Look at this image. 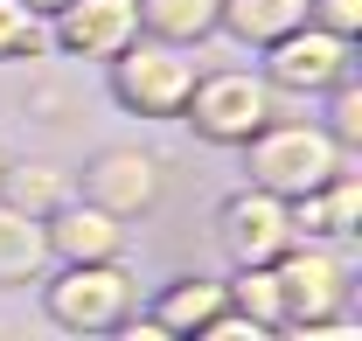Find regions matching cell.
Here are the masks:
<instances>
[{
	"mask_svg": "<svg viewBox=\"0 0 362 341\" xmlns=\"http://www.w3.org/2000/svg\"><path fill=\"white\" fill-rule=\"evenodd\" d=\"M28 279H49V237L35 216L0 202V286H28Z\"/></svg>",
	"mask_w": 362,
	"mask_h": 341,
	"instance_id": "obj_15",
	"label": "cell"
},
{
	"mask_svg": "<svg viewBox=\"0 0 362 341\" xmlns=\"http://www.w3.org/2000/svg\"><path fill=\"white\" fill-rule=\"evenodd\" d=\"M139 42V7L133 0H70L49 21V49L84 56V63H112Z\"/></svg>",
	"mask_w": 362,
	"mask_h": 341,
	"instance_id": "obj_9",
	"label": "cell"
},
{
	"mask_svg": "<svg viewBox=\"0 0 362 341\" xmlns=\"http://www.w3.org/2000/svg\"><path fill=\"white\" fill-rule=\"evenodd\" d=\"M139 7V35L168 49H195L216 35V7L223 0H133Z\"/></svg>",
	"mask_w": 362,
	"mask_h": 341,
	"instance_id": "obj_13",
	"label": "cell"
},
{
	"mask_svg": "<svg viewBox=\"0 0 362 341\" xmlns=\"http://www.w3.org/2000/svg\"><path fill=\"white\" fill-rule=\"evenodd\" d=\"M265 63H258V77H265L279 98H327V91L341 84V77H356V42H341V35H327V28H293V35H279L272 49H258Z\"/></svg>",
	"mask_w": 362,
	"mask_h": 341,
	"instance_id": "obj_5",
	"label": "cell"
},
{
	"mask_svg": "<svg viewBox=\"0 0 362 341\" xmlns=\"http://www.w3.org/2000/svg\"><path fill=\"white\" fill-rule=\"evenodd\" d=\"M42 237H49V265H112V258H126V223L90 209L84 195H70L49 216Z\"/></svg>",
	"mask_w": 362,
	"mask_h": 341,
	"instance_id": "obj_10",
	"label": "cell"
},
{
	"mask_svg": "<svg viewBox=\"0 0 362 341\" xmlns=\"http://www.w3.org/2000/svg\"><path fill=\"white\" fill-rule=\"evenodd\" d=\"M307 21L327 28V35H341V42H356L362 35V0H307Z\"/></svg>",
	"mask_w": 362,
	"mask_h": 341,
	"instance_id": "obj_20",
	"label": "cell"
},
{
	"mask_svg": "<svg viewBox=\"0 0 362 341\" xmlns=\"http://www.w3.org/2000/svg\"><path fill=\"white\" fill-rule=\"evenodd\" d=\"M21 7H28V14H42V21H56V14H63L70 0H21Z\"/></svg>",
	"mask_w": 362,
	"mask_h": 341,
	"instance_id": "obj_23",
	"label": "cell"
},
{
	"mask_svg": "<svg viewBox=\"0 0 362 341\" xmlns=\"http://www.w3.org/2000/svg\"><path fill=\"white\" fill-rule=\"evenodd\" d=\"M70 195H77L70 174L49 168V161H7V168H0V202L21 209V216H35V223H49Z\"/></svg>",
	"mask_w": 362,
	"mask_h": 341,
	"instance_id": "obj_14",
	"label": "cell"
},
{
	"mask_svg": "<svg viewBox=\"0 0 362 341\" xmlns=\"http://www.w3.org/2000/svg\"><path fill=\"white\" fill-rule=\"evenodd\" d=\"M272 341H362V320H356V313H327V320H286V328H272Z\"/></svg>",
	"mask_w": 362,
	"mask_h": 341,
	"instance_id": "obj_19",
	"label": "cell"
},
{
	"mask_svg": "<svg viewBox=\"0 0 362 341\" xmlns=\"http://www.w3.org/2000/svg\"><path fill=\"white\" fill-rule=\"evenodd\" d=\"M279 105H286V98H279L258 70H209V77H195L181 119H188V132H195L202 146H244L258 126L279 119Z\"/></svg>",
	"mask_w": 362,
	"mask_h": 341,
	"instance_id": "obj_2",
	"label": "cell"
},
{
	"mask_svg": "<svg viewBox=\"0 0 362 341\" xmlns=\"http://www.w3.org/2000/svg\"><path fill=\"white\" fill-rule=\"evenodd\" d=\"M49 49V21L28 14L21 0H0V63H28Z\"/></svg>",
	"mask_w": 362,
	"mask_h": 341,
	"instance_id": "obj_17",
	"label": "cell"
},
{
	"mask_svg": "<svg viewBox=\"0 0 362 341\" xmlns=\"http://www.w3.org/2000/svg\"><path fill=\"white\" fill-rule=\"evenodd\" d=\"M168 335H202L216 313H230V293H223V279H202V272H175L160 293H153V306H146Z\"/></svg>",
	"mask_w": 362,
	"mask_h": 341,
	"instance_id": "obj_11",
	"label": "cell"
},
{
	"mask_svg": "<svg viewBox=\"0 0 362 341\" xmlns=\"http://www.w3.org/2000/svg\"><path fill=\"white\" fill-rule=\"evenodd\" d=\"M216 244H223L230 272H244V265H279V258L293 251V216L279 195L265 188H237L223 195V209H216Z\"/></svg>",
	"mask_w": 362,
	"mask_h": 341,
	"instance_id": "obj_6",
	"label": "cell"
},
{
	"mask_svg": "<svg viewBox=\"0 0 362 341\" xmlns=\"http://www.w3.org/2000/svg\"><path fill=\"white\" fill-rule=\"evenodd\" d=\"M188 341H272V328H258V320H244V313H216L202 335H188Z\"/></svg>",
	"mask_w": 362,
	"mask_h": 341,
	"instance_id": "obj_21",
	"label": "cell"
},
{
	"mask_svg": "<svg viewBox=\"0 0 362 341\" xmlns=\"http://www.w3.org/2000/svg\"><path fill=\"white\" fill-rule=\"evenodd\" d=\"M0 168H7V146H0Z\"/></svg>",
	"mask_w": 362,
	"mask_h": 341,
	"instance_id": "obj_24",
	"label": "cell"
},
{
	"mask_svg": "<svg viewBox=\"0 0 362 341\" xmlns=\"http://www.w3.org/2000/svg\"><path fill=\"white\" fill-rule=\"evenodd\" d=\"M98 341H181V335H168V328H160L153 313H126V320H119L112 335H98Z\"/></svg>",
	"mask_w": 362,
	"mask_h": 341,
	"instance_id": "obj_22",
	"label": "cell"
},
{
	"mask_svg": "<svg viewBox=\"0 0 362 341\" xmlns=\"http://www.w3.org/2000/svg\"><path fill=\"white\" fill-rule=\"evenodd\" d=\"M223 293H230V313H244V320H258V328H286V299H279V272H272V265L230 272Z\"/></svg>",
	"mask_w": 362,
	"mask_h": 341,
	"instance_id": "obj_16",
	"label": "cell"
},
{
	"mask_svg": "<svg viewBox=\"0 0 362 341\" xmlns=\"http://www.w3.org/2000/svg\"><path fill=\"white\" fill-rule=\"evenodd\" d=\"M272 272H279L286 320H327V313H349V265H341L334 244H293Z\"/></svg>",
	"mask_w": 362,
	"mask_h": 341,
	"instance_id": "obj_8",
	"label": "cell"
},
{
	"mask_svg": "<svg viewBox=\"0 0 362 341\" xmlns=\"http://www.w3.org/2000/svg\"><path fill=\"white\" fill-rule=\"evenodd\" d=\"M133 272L126 258L112 265H63L56 279H42V313L63 335H112L126 313H133Z\"/></svg>",
	"mask_w": 362,
	"mask_h": 341,
	"instance_id": "obj_4",
	"label": "cell"
},
{
	"mask_svg": "<svg viewBox=\"0 0 362 341\" xmlns=\"http://www.w3.org/2000/svg\"><path fill=\"white\" fill-rule=\"evenodd\" d=\"M320 132H327L341 154H362V84H356V77H341V84L327 91V119H320Z\"/></svg>",
	"mask_w": 362,
	"mask_h": 341,
	"instance_id": "obj_18",
	"label": "cell"
},
{
	"mask_svg": "<svg viewBox=\"0 0 362 341\" xmlns=\"http://www.w3.org/2000/svg\"><path fill=\"white\" fill-rule=\"evenodd\" d=\"M195 56L188 49H168V42H146L139 35L126 56L105 63V84H112V105L126 119H181L188 91H195Z\"/></svg>",
	"mask_w": 362,
	"mask_h": 341,
	"instance_id": "obj_3",
	"label": "cell"
},
{
	"mask_svg": "<svg viewBox=\"0 0 362 341\" xmlns=\"http://www.w3.org/2000/svg\"><path fill=\"white\" fill-rule=\"evenodd\" d=\"M237 154H244V188H265L279 202L314 195L320 181L341 168V146L320 132V119H293V112H279L272 126H258Z\"/></svg>",
	"mask_w": 362,
	"mask_h": 341,
	"instance_id": "obj_1",
	"label": "cell"
},
{
	"mask_svg": "<svg viewBox=\"0 0 362 341\" xmlns=\"http://www.w3.org/2000/svg\"><path fill=\"white\" fill-rule=\"evenodd\" d=\"M293 28H307V0H223L216 7V35H230L237 49H272Z\"/></svg>",
	"mask_w": 362,
	"mask_h": 341,
	"instance_id": "obj_12",
	"label": "cell"
},
{
	"mask_svg": "<svg viewBox=\"0 0 362 341\" xmlns=\"http://www.w3.org/2000/svg\"><path fill=\"white\" fill-rule=\"evenodd\" d=\"M77 195H84L90 209L119 216V223H133L160 202V161L153 154H139V146H105V154H90L84 174L70 181Z\"/></svg>",
	"mask_w": 362,
	"mask_h": 341,
	"instance_id": "obj_7",
	"label": "cell"
}]
</instances>
